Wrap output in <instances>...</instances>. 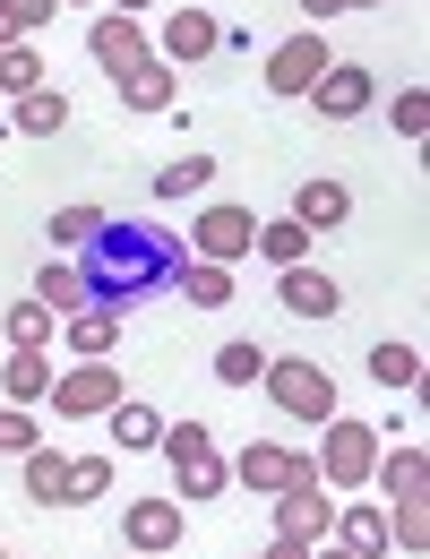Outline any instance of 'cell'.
<instances>
[{
    "instance_id": "1",
    "label": "cell",
    "mask_w": 430,
    "mask_h": 559,
    "mask_svg": "<svg viewBox=\"0 0 430 559\" xmlns=\"http://www.w3.org/2000/svg\"><path fill=\"white\" fill-rule=\"evenodd\" d=\"M181 241L155 224V215H104L95 224V241L77 250V284H86V310H139L146 293H172L181 276Z\"/></svg>"
},
{
    "instance_id": "2",
    "label": "cell",
    "mask_w": 430,
    "mask_h": 559,
    "mask_svg": "<svg viewBox=\"0 0 430 559\" xmlns=\"http://www.w3.org/2000/svg\"><path fill=\"white\" fill-rule=\"evenodd\" d=\"M259 388H267L292 421H327V414H336V370H327V361H310V353H267Z\"/></svg>"
},
{
    "instance_id": "3",
    "label": "cell",
    "mask_w": 430,
    "mask_h": 559,
    "mask_svg": "<svg viewBox=\"0 0 430 559\" xmlns=\"http://www.w3.org/2000/svg\"><path fill=\"white\" fill-rule=\"evenodd\" d=\"M379 448H387V439H379L370 421L327 414V421H319V456H310V465H319V483H327V490H370V465H379Z\"/></svg>"
},
{
    "instance_id": "4",
    "label": "cell",
    "mask_w": 430,
    "mask_h": 559,
    "mask_svg": "<svg viewBox=\"0 0 430 559\" xmlns=\"http://www.w3.org/2000/svg\"><path fill=\"white\" fill-rule=\"evenodd\" d=\"M121 396H130V388H121L112 361H70V370H52V421H104Z\"/></svg>"
},
{
    "instance_id": "5",
    "label": "cell",
    "mask_w": 430,
    "mask_h": 559,
    "mask_svg": "<svg viewBox=\"0 0 430 559\" xmlns=\"http://www.w3.org/2000/svg\"><path fill=\"white\" fill-rule=\"evenodd\" d=\"M250 241H259V215L241 207V199H207V207L190 215V259L232 267V259H250Z\"/></svg>"
},
{
    "instance_id": "6",
    "label": "cell",
    "mask_w": 430,
    "mask_h": 559,
    "mask_svg": "<svg viewBox=\"0 0 430 559\" xmlns=\"http://www.w3.org/2000/svg\"><path fill=\"white\" fill-rule=\"evenodd\" d=\"M327 61H336V52H327V35H319V26H301V35H285V44L267 52V95H285V104H301V95H310V86L327 78Z\"/></svg>"
},
{
    "instance_id": "7",
    "label": "cell",
    "mask_w": 430,
    "mask_h": 559,
    "mask_svg": "<svg viewBox=\"0 0 430 559\" xmlns=\"http://www.w3.org/2000/svg\"><path fill=\"white\" fill-rule=\"evenodd\" d=\"M224 465H232V483H241V490H267V499L319 474V465H310L301 448H285V439H250V448H241V456H224Z\"/></svg>"
},
{
    "instance_id": "8",
    "label": "cell",
    "mask_w": 430,
    "mask_h": 559,
    "mask_svg": "<svg viewBox=\"0 0 430 559\" xmlns=\"http://www.w3.org/2000/svg\"><path fill=\"white\" fill-rule=\"evenodd\" d=\"M301 104H310L319 121H361V112L379 104V78L361 70V61H327V78H319V86H310Z\"/></svg>"
},
{
    "instance_id": "9",
    "label": "cell",
    "mask_w": 430,
    "mask_h": 559,
    "mask_svg": "<svg viewBox=\"0 0 430 559\" xmlns=\"http://www.w3.org/2000/svg\"><path fill=\"white\" fill-rule=\"evenodd\" d=\"M86 52L104 61V78L139 70L146 52H155V35H146V17H112V9H95V26H86Z\"/></svg>"
},
{
    "instance_id": "10",
    "label": "cell",
    "mask_w": 430,
    "mask_h": 559,
    "mask_svg": "<svg viewBox=\"0 0 430 559\" xmlns=\"http://www.w3.org/2000/svg\"><path fill=\"white\" fill-rule=\"evenodd\" d=\"M327 525H336V499L319 490V474H310V483H292V490H276V534H285V543H310V551H319V543H327Z\"/></svg>"
},
{
    "instance_id": "11",
    "label": "cell",
    "mask_w": 430,
    "mask_h": 559,
    "mask_svg": "<svg viewBox=\"0 0 430 559\" xmlns=\"http://www.w3.org/2000/svg\"><path fill=\"white\" fill-rule=\"evenodd\" d=\"M181 525H190V516H181V499H164V490L121 508V543H130V551H181Z\"/></svg>"
},
{
    "instance_id": "12",
    "label": "cell",
    "mask_w": 430,
    "mask_h": 559,
    "mask_svg": "<svg viewBox=\"0 0 430 559\" xmlns=\"http://www.w3.org/2000/svg\"><path fill=\"white\" fill-rule=\"evenodd\" d=\"M276 301H285L292 319H336V310H345V284L301 259V267H276Z\"/></svg>"
},
{
    "instance_id": "13",
    "label": "cell",
    "mask_w": 430,
    "mask_h": 559,
    "mask_svg": "<svg viewBox=\"0 0 430 559\" xmlns=\"http://www.w3.org/2000/svg\"><path fill=\"white\" fill-rule=\"evenodd\" d=\"M215 44H224V26H215L207 9H172V17H164V35H155V61L190 70V61H207Z\"/></svg>"
},
{
    "instance_id": "14",
    "label": "cell",
    "mask_w": 430,
    "mask_h": 559,
    "mask_svg": "<svg viewBox=\"0 0 430 559\" xmlns=\"http://www.w3.org/2000/svg\"><path fill=\"white\" fill-rule=\"evenodd\" d=\"M336 551H354V559H387L396 551V534H387V508L379 499H354V508H336Z\"/></svg>"
},
{
    "instance_id": "15",
    "label": "cell",
    "mask_w": 430,
    "mask_h": 559,
    "mask_svg": "<svg viewBox=\"0 0 430 559\" xmlns=\"http://www.w3.org/2000/svg\"><path fill=\"white\" fill-rule=\"evenodd\" d=\"M370 490H387V508H396V499H430V456L414 448V439H405V448H379Z\"/></svg>"
},
{
    "instance_id": "16",
    "label": "cell",
    "mask_w": 430,
    "mask_h": 559,
    "mask_svg": "<svg viewBox=\"0 0 430 559\" xmlns=\"http://www.w3.org/2000/svg\"><path fill=\"white\" fill-rule=\"evenodd\" d=\"M112 95H121V104H130V112H172V95H181V70H172V61H155V52H146L139 70H121V78H112Z\"/></svg>"
},
{
    "instance_id": "17",
    "label": "cell",
    "mask_w": 430,
    "mask_h": 559,
    "mask_svg": "<svg viewBox=\"0 0 430 559\" xmlns=\"http://www.w3.org/2000/svg\"><path fill=\"white\" fill-rule=\"evenodd\" d=\"M345 215H354V190H345V181H301V190H292V224H301L310 241L336 233Z\"/></svg>"
},
{
    "instance_id": "18",
    "label": "cell",
    "mask_w": 430,
    "mask_h": 559,
    "mask_svg": "<svg viewBox=\"0 0 430 559\" xmlns=\"http://www.w3.org/2000/svg\"><path fill=\"white\" fill-rule=\"evenodd\" d=\"M70 130V95L61 86H35V95H17V112H9V139H61Z\"/></svg>"
},
{
    "instance_id": "19",
    "label": "cell",
    "mask_w": 430,
    "mask_h": 559,
    "mask_svg": "<svg viewBox=\"0 0 430 559\" xmlns=\"http://www.w3.org/2000/svg\"><path fill=\"white\" fill-rule=\"evenodd\" d=\"M52 396V353H9L0 361V405H44Z\"/></svg>"
},
{
    "instance_id": "20",
    "label": "cell",
    "mask_w": 430,
    "mask_h": 559,
    "mask_svg": "<svg viewBox=\"0 0 430 559\" xmlns=\"http://www.w3.org/2000/svg\"><path fill=\"white\" fill-rule=\"evenodd\" d=\"M61 345L77 361H104V353L121 345V310H77V319H61Z\"/></svg>"
},
{
    "instance_id": "21",
    "label": "cell",
    "mask_w": 430,
    "mask_h": 559,
    "mask_svg": "<svg viewBox=\"0 0 430 559\" xmlns=\"http://www.w3.org/2000/svg\"><path fill=\"white\" fill-rule=\"evenodd\" d=\"M35 301H44L52 319H77V310H86V284H77V259H44V267H35Z\"/></svg>"
},
{
    "instance_id": "22",
    "label": "cell",
    "mask_w": 430,
    "mask_h": 559,
    "mask_svg": "<svg viewBox=\"0 0 430 559\" xmlns=\"http://www.w3.org/2000/svg\"><path fill=\"white\" fill-rule=\"evenodd\" d=\"M104 430H112V448H121V456H139V448H155V439H164V414H155V405H139V396H121V405L104 414Z\"/></svg>"
},
{
    "instance_id": "23",
    "label": "cell",
    "mask_w": 430,
    "mask_h": 559,
    "mask_svg": "<svg viewBox=\"0 0 430 559\" xmlns=\"http://www.w3.org/2000/svg\"><path fill=\"white\" fill-rule=\"evenodd\" d=\"M215 190V155L207 146H190V155H172L164 173H155V199H207Z\"/></svg>"
},
{
    "instance_id": "24",
    "label": "cell",
    "mask_w": 430,
    "mask_h": 559,
    "mask_svg": "<svg viewBox=\"0 0 430 559\" xmlns=\"http://www.w3.org/2000/svg\"><path fill=\"white\" fill-rule=\"evenodd\" d=\"M172 293H190V310H224V301H232L241 284H232V267H215V259H181Z\"/></svg>"
},
{
    "instance_id": "25",
    "label": "cell",
    "mask_w": 430,
    "mask_h": 559,
    "mask_svg": "<svg viewBox=\"0 0 430 559\" xmlns=\"http://www.w3.org/2000/svg\"><path fill=\"white\" fill-rule=\"evenodd\" d=\"M17 465H26V499H35V508H61V499H70V456H61V448H26Z\"/></svg>"
},
{
    "instance_id": "26",
    "label": "cell",
    "mask_w": 430,
    "mask_h": 559,
    "mask_svg": "<svg viewBox=\"0 0 430 559\" xmlns=\"http://www.w3.org/2000/svg\"><path fill=\"white\" fill-rule=\"evenodd\" d=\"M44 224H52V259H77V250L95 241V224H104V207H95V199H70V207H52Z\"/></svg>"
},
{
    "instance_id": "27",
    "label": "cell",
    "mask_w": 430,
    "mask_h": 559,
    "mask_svg": "<svg viewBox=\"0 0 430 559\" xmlns=\"http://www.w3.org/2000/svg\"><path fill=\"white\" fill-rule=\"evenodd\" d=\"M250 250H259V259H267V267H301V259H310V233H301V224H292V215H267V224H259V241H250Z\"/></svg>"
},
{
    "instance_id": "28",
    "label": "cell",
    "mask_w": 430,
    "mask_h": 559,
    "mask_svg": "<svg viewBox=\"0 0 430 559\" xmlns=\"http://www.w3.org/2000/svg\"><path fill=\"white\" fill-rule=\"evenodd\" d=\"M259 370H267V345H259V336H224V345H215V379H224V388H259Z\"/></svg>"
},
{
    "instance_id": "29",
    "label": "cell",
    "mask_w": 430,
    "mask_h": 559,
    "mask_svg": "<svg viewBox=\"0 0 430 559\" xmlns=\"http://www.w3.org/2000/svg\"><path fill=\"white\" fill-rule=\"evenodd\" d=\"M35 86H52L44 52H35V44H9V52H0V95L17 104V95H35Z\"/></svg>"
},
{
    "instance_id": "30",
    "label": "cell",
    "mask_w": 430,
    "mask_h": 559,
    "mask_svg": "<svg viewBox=\"0 0 430 559\" xmlns=\"http://www.w3.org/2000/svg\"><path fill=\"white\" fill-rule=\"evenodd\" d=\"M112 483H121V456H70V499L61 508H86V499H104Z\"/></svg>"
},
{
    "instance_id": "31",
    "label": "cell",
    "mask_w": 430,
    "mask_h": 559,
    "mask_svg": "<svg viewBox=\"0 0 430 559\" xmlns=\"http://www.w3.org/2000/svg\"><path fill=\"white\" fill-rule=\"evenodd\" d=\"M52 336H61V319H52V310H44L35 293H26V301L9 310V345H17V353H44Z\"/></svg>"
},
{
    "instance_id": "32",
    "label": "cell",
    "mask_w": 430,
    "mask_h": 559,
    "mask_svg": "<svg viewBox=\"0 0 430 559\" xmlns=\"http://www.w3.org/2000/svg\"><path fill=\"white\" fill-rule=\"evenodd\" d=\"M370 379H379V388H422V353L387 336V345H370Z\"/></svg>"
},
{
    "instance_id": "33",
    "label": "cell",
    "mask_w": 430,
    "mask_h": 559,
    "mask_svg": "<svg viewBox=\"0 0 430 559\" xmlns=\"http://www.w3.org/2000/svg\"><path fill=\"white\" fill-rule=\"evenodd\" d=\"M172 474H181V490H190V499H224V490H232V465H224V456H190V465H172Z\"/></svg>"
},
{
    "instance_id": "34",
    "label": "cell",
    "mask_w": 430,
    "mask_h": 559,
    "mask_svg": "<svg viewBox=\"0 0 430 559\" xmlns=\"http://www.w3.org/2000/svg\"><path fill=\"white\" fill-rule=\"evenodd\" d=\"M155 448H164L172 465H190V456H207V448H215V430H207V421H164V439H155Z\"/></svg>"
},
{
    "instance_id": "35",
    "label": "cell",
    "mask_w": 430,
    "mask_h": 559,
    "mask_svg": "<svg viewBox=\"0 0 430 559\" xmlns=\"http://www.w3.org/2000/svg\"><path fill=\"white\" fill-rule=\"evenodd\" d=\"M26 448H44V421L26 405H0V456H26Z\"/></svg>"
},
{
    "instance_id": "36",
    "label": "cell",
    "mask_w": 430,
    "mask_h": 559,
    "mask_svg": "<svg viewBox=\"0 0 430 559\" xmlns=\"http://www.w3.org/2000/svg\"><path fill=\"white\" fill-rule=\"evenodd\" d=\"M430 130V95L422 86H396V139H422Z\"/></svg>"
},
{
    "instance_id": "37",
    "label": "cell",
    "mask_w": 430,
    "mask_h": 559,
    "mask_svg": "<svg viewBox=\"0 0 430 559\" xmlns=\"http://www.w3.org/2000/svg\"><path fill=\"white\" fill-rule=\"evenodd\" d=\"M9 17H17V35H44L52 17H61V0H0Z\"/></svg>"
},
{
    "instance_id": "38",
    "label": "cell",
    "mask_w": 430,
    "mask_h": 559,
    "mask_svg": "<svg viewBox=\"0 0 430 559\" xmlns=\"http://www.w3.org/2000/svg\"><path fill=\"white\" fill-rule=\"evenodd\" d=\"M310 17H345V9H379V0H301Z\"/></svg>"
},
{
    "instance_id": "39",
    "label": "cell",
    "mask_w": 430,
    "mask_h": 559,
    "mask_svg": "<svg viewBox=\"0 0 430 559\" xmlns=\"http://www.w3.org/2000/svg\"><path fill=\"white\" fill-rule=\"evenodd\" d=\"M259 559H310V543H285V534H276V543H267Z\"/></svg>"
},
{
    "instance_id": "40",
    "label": "cell",
    "mask_w": 430,
    "mask_h": 559,
    "mask_svg": "<svg viewBox=\"0 0 430 559\" xmlns=\"http://www.w3.org/2000/svg\"><path fill=\"white\" fill-rule=\"evenodd\" d=\"M9 44H35V35H17V17L0 9V52H9Z\"/></svg>"
},
{
    "instance_id": "41",
    "label": "cell",
    "mask_w": 430,
    "mask_h": 559,
    "mask_svg": "<svg viewBox=\"0 0 430 559\" xmlns=\"http://www.w3.org/2000/svg\"><path fill=\"white\" fill-rule=\"evenodd\" d=\"M104 9H112V17H146L155 0H104Z\"/></svg>"
},
{
    "instance_id": "42",
    "label": "cell",
    "mask_w": 430,
    "mask_h": 559,
    "mask_svg": "<svg viewBox=\"0 0 430 559\" xmlns=\"http://www.w3.org/2000/svg\"><path fill=\"white\" fill-rule=\"evenodd\" d=\"M310 559H354V551H336V543H319V551H310Z\"/></svg>"
},
{
    "instance_id": "43",
    "label": "cell",
    "mask_w": 430,
    "mask_h": 559,
    "mask_svg": "<svg viewBox=\"0 0 430 559\" xmlns=\"http://www.w3.org/2000/svg\"><path fill=\"white\" fill-rule=\"evenodd\" d=\"M61 9H104V0H61Z\"/></svg>"
},
{
    "instance_id": "44",
    "label": "cell",
    "mask_w": 430,
    "mask_h": 559,
    "mask_svg": "<svg viewBox=\"0 0 430 559\" xmlns=\"http://www.w3.org/2000/svg\"><path fill=\"white\" fill-rule=\"evenodd\" d=\"M130 559H172V551H130Z\"/></svg>"
},
{
    "instance_id": "45",
    "label": "cell",
    "mask_w": 430,
    "mask_h": 559,
    "mask_svg": "<svg viewBox=\"0 0 430 559\" xmlns=\"http://www.w3.org/2000/svg\"><path fill=\"white\" fill-rule=\"evenodd\" d=\"M0 559H9V551H0Z\"/></svg>"
}]
</instances>
